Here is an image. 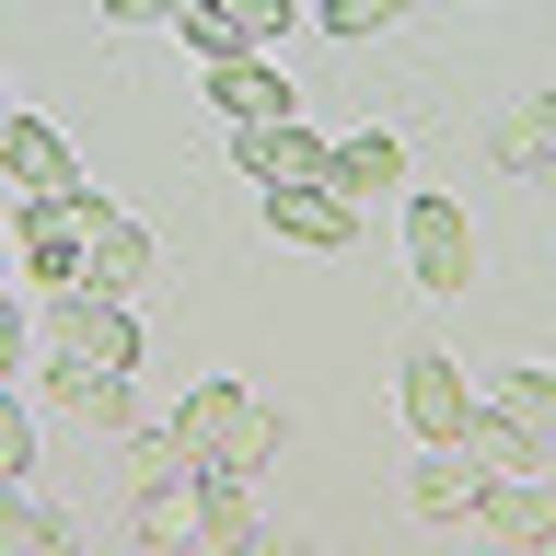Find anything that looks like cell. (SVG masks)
<instances>
[{"mask_svg":"<svg viewBox=\"0 0 556 556\" xmlns=\"http://www.w3.org/2000/svg\"><path fill=\"white\" fill-rule=\"evenodd\" d=\"M486 151L510 174H533V186H556V93H521L498 128H486Z\"/></svg>","mask_w":556,"mask_h":556,"instance_id":"obj_13","label":"cell"},{"mask_svg":"<svg viewBox=\"0 0 556 556\" xmlns=\"http://www.w3.org/2000/svg\"><path fill=\"white\" fill-rule=\"evenodd\" d=\"M139 533H151V545H208V510H198V464H186V476H163V486H139Z\"/></svg>","mask_w":556,"mask_h":556,"instance_id":"obj_16","label":"cell"},{"mask_svg":"<svg viewBox=\"0 0 556 556\" xmlns=\"http://www.w3.org/2000/svg\"><path fill=\"white\" fill-rule=\"evenodd\" d=\"M0 116H12V104H0Z\"/></svg>","mask_w":556,"mask_h":556,"instance_id":"obj_24","label":"cell"},{"mask_svg":"<svg viewBox=\"0 0 556 556\" xmlns=\"http://www.w3.org/2000/svg\"><path fill=\"white\" fill-rule=\"evenodd\" d=\"M0 174H12L24 198H70V186H81V174H70V139L47 128V116H24V104L0 116Z\"/></svg>","mask_w":556,"mask_h":556,"instance_id":"obj_6","label":"cell"},{"mask_svg":"<svg viewBox=\"0 0 556 556\" xmlns=\"http://www.w3.org/2000/svg\"><path fill=\"white\" fill-rule=\"evenodd\" d=\"M394 174H406V139H394V128H359V139H325V186H337L348 208L371 198V186H394Z\"/></svg>","mask_w":556,"mask_h":556,"instance_id":"obj_14","label":"cell"},{"mask_svg":"<svg viewBox=\"0 0 556 556\" xmlns=\"http://www.w3.org/2000/svg\"><path fill=\"white\" fill-rule=\"evenodd\" d=\"M406 278L417 290H464V278H476V232H464V208H452L441 186L406 198Z\"/></svg>","mask_w":556,"mask_h":556,"instance_id":"obj_5","label":"cell"},{"mask_svg":"<svg viewBox=\"0 0 556 556\" xmlns=\"http://www.w3.org/2000/svg\"><path fill=\"white\" fill-rule=\"evenodd\" d=\"M476 406H486V417H510L521 441H533V452L556 464V371H498V382L476 394Z\"/></svg>","mask_w":556,"mask_h":556,"instance_id":"obj_15","label":"cell"},{"mask_svg":"<svg viewBox=\"0 0 556 556\" xmlns=\"http://www.w3.org/2000/svg\"><path fill=\"white\" fill-rule=\"evenodd\" d=\"M220 556H313V545H302V533H267V521H255V533H232Z\"/></svg>","mask_w":556,"mask_h":556,"instance_id":"obj_21","label":"cell"},{"mask_svg":"<svg viewBox=\"0 0 556 556\" xmlns=\"http://www.w3.org/2000/svg\"><path fill=\"white\" fill-rule=\"evenodd\" d=\"M208 12H220V24H232L243 47H278V35H290V12H302V0H208Z\"/></svg>","mask_w":556,"mask_h":556,"instance_id":"obj_18","label":"cell"},{"mask_svg":"<svg viewBox=\"0 0 556 556\" xmlns=\"http://www.w3.org/2000/svg\"><path fill=\"white\" fill-rule=\"evenodd\" d=\"M174 441H186V464H208V476H255V464H278V417L243 394V382H198L186 406H174Z\"/></svg>","mask_w":556,"mask_h":556,"instance_id":"obj_1","label":"cell"},{"mask_svg":"<svg viewBox=\"0 0 556 556\" xmlns=\"http://www.w3.org/2000/svg\"><path fill=\"white\" fill-rule=\"evenodd\" d=\"M47 359H104V371H139L128 302H104V290H47Z\"/></svg>","mask_w":556,"mask_h":556,"instance_id":"obj_3","label":"cell"},{"mask_svg":"<svg viewBox=\"0 0 556 556\" xmlns=\"http://www.w3.org/2000/svg\"><path fill=\"white\" fill-rule=\"evenodd\" d=\"M47 406L93 417V429H128V371H104V359H47Z\"/></svg>","mask_w":556,"mask_h":556,"instance_id":"obj_12","label":"cell"},{"mask_svg":"<svg viewBox=\"0 0 556 556\" xmlns=\"http://www.w3.org/2000/svg\"><path fill=\"white\" fill-rule=\"evenodd\" d=\"M267 232H278V243H313V255H337V243L359 232V208L313 174V186H267Z\"/></svg>","mask_w":556,"mask_h":556,"instance_id":"obj_8","label":"cell"},{"mask_svg":"<svg viewBox=\"0 0 556 556\" xmlns=\"http://www.w3.org/2000/svg\"><path fill=\"white\" fill-rule=\"evenodd\" d=\"M151 267V243H139V220L116 198H93V232H81V290H104V302H128V278Z\"/></svg>","mask_w":556,"mask_h":556,"instance_id":"obj_9","label":"cell"},{"mask_svg":"<svg viewBox=\"0 0 556 556\" xmlns=\"http://www.w3.org/2000/svg\"><path fill=\"white\" fill-rule=\"evenodd\" d=\"M208 104H220L232 128H278V116H290V81H278L267 47H243V59H208Z\"/></svg>","mask_w":556,"mask_h":556,"instance_id":"obj_7","label":"cell"},{"mask_svg":"<svg viewBox=\"0 0 556 556\" xmlns=\"http://www.w3.org/2000/svg\"><path fill=\"white\" fill-rule=\"evenodd\" d=\"M24 348L35 337H24V313H12V290H0V371H24Z\"/></svg>","mask_w":556,"mask_h":556,"instance_id":"obj_22","label":"cell"},{"mask_svg":"<svg viewBox=\"0 0 556 556\" xmlns=\"http://www.w3.org/2000/svg\"><path fill=\"white\" fill-rule=\"evenodd\" d=\"M81 232H93V186L24 198V220H12V267H24L35 290H81Z\"/></svg>","mask_w":556,"mask_h":556,"instance_id":"obj_2","label":"cell"},{"mask_svg":"<svg viewBox=\"0 0 556 556\" xmlns=\"http://www.w3.org/2000/svg\"><path fill=\"white\" fill-rule=\"evenodd\" d=\"M24 464H35V417H24V394L0 382V486H24Z\"/></svg>","mask_w":556,"mask_h":556,"instance_id":"obj_19","label":"cell"},{"mask_svg":"<svg viewBox=\"0 0 556 556\" xmlns=\"http://www.w3.org/2000/svg\"><path fill=\"white\" fill-rule=\"evenodd\" d=\"M394 406H406L417 452H441L476 429V394H464V359H441V348H406V371H394Z\"/></svg>","mask_w":556,"mask_h":556,"instance_id":"obj_4","label":"cell"},{"mask_svg":"<svg viewBox=\"0 0 556 556\" xmlns=\"http://www.w3.org/2000/svg\"><path fill=\"white\" fill-rule=\"evenodd\" d=\"M104 24H174V0H104Z\"/></svg>","mask_w":556,"mask_h":556,"instance_id":"obj_23","label":"cell"},{"mask_svg":"<svg viewBox=\"0 0 556 556\" xmlns=\"http://www.w3.org/2000/svg\"><path fill=\"white\" fill-rule=\"evenodd\" d=\"M417 0H313V24L325 35H348V47H359V35H382V24H406Z\"/></svg>","mask_w":556,"mask_h":556,"instance_id":"obj_17","label":"cell"},{"mask_svg":"<svg viewBox=\"0 0 556 556\" xmlns=\"http://www.w3.org/2000/svg\"><path fill=\"white\" fill-rule=\"evenodd\" d=\"M232 163L255 174V186H313V174H325V139H313L302 116H278V128H232Z\"/></svg>","mask_w":556,"mask_h":556,"instance_id":"obj_10","label":"cell"},{"mask_svg":"<svg viewBox=\"0 0 556 556\" xmlns=\"http://www.w3.org/2000/svg\"><path fill=\"white\" fill-rule=\"evenodd\" d=\"M24 556H81V533H70L59 510H35V533H24Z\"/></svg>","mask_w":556,"mask_h":556,"instance_id":"obj_20","label":"cell"},{"mask_svg":"<svg viewBox=\"0 0 556 556\" xmlns=\"http://www.w3.org/2000/svg\"><path fill=\"white\" fill-rule=\"evenodd\" d=\"M406 498H417V521H476V510H486V464H476L464 441H441V452L406 476Z\"/></svg>","mask_w":556,"mask_h":556,"instance_id":"obj_11","label":"cell"}]
</instances>
